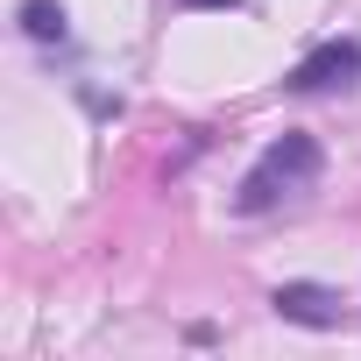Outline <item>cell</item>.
<instances>
[{
    "label": "cell",
    "instance_id": "1",
    "mask_svg": "<svg viewBox=\"0 0 361 361\" xmlns=\"http://www.w3.org/2000/svg\"><path fill=\"white\" fill-rule=\"evenodd\" d=\"M319 177V142L312 135H283V142H269L262 156H255V170L241 177V213H269L276 199H290V192H305Z\"/></svg>",
    "mask_w": 361,
    "mask_h": 361
},
{
    "label": "cell",
    "instance_id": "2",
    "mask_svg": "<svg viewBox=\"0 0 361 361\" xmlns=\"http://www.w3.org/2000/svg\"><path fill=\"white\" fill-rule=\"evenodd\" d=\"M361 78V43H319L305 64H290V92H333V85H354Z\"/></svg>",
    "mask_w": 361,
    "mask_h": 361
},
{
    "label": "cell",
    "instance_id": "4",
    "mask_svg": "<svg viewBox=\"0 0 361 361\" xmlns=\"http://www.w3.org/2000/svg\"><path fill=\"white\" fill-rule=\"evenodd\" d=\"M22 29H29L36 43H64V36H71V22H64L57 0H29V8H22Z\"/></svg>",
    "mask_w": 361,
    "mask_h": 361
},
{
    "label": "cell",
    "instance_id": "5",
    "mask_svg": "<svg viewBox=\"0 0 361 361\" xmlns=\"http://www.w3.org/2000/svg\"><path fill=\"white\" fill-rule=\"evenodd\" d=\"M185 8H234V0H185Z\"/></svg>",
    "mask_w": 361,
    "mask_h": 361
},
{
    "label": "cell",
    "instance_id": "3",
    "mask_svg": "<svg viewBox=\"0 0 361 361\" xmlns=\"http://www.w3.org/2000/svg\"><path fill=\"white\" fill-rule=\"evenodd\" d=\"M276 319H290V326H340V290H326V283H283L276 298Z\"/></svg>",
    "mask_w": 361,
    "mask_h": 361
}]
</instances>
